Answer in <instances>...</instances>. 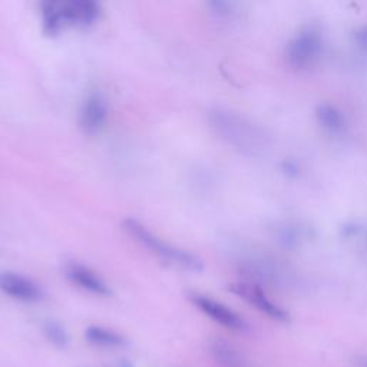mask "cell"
Returning <instances> with one entry per match:
<instances>
[{
	"label": "cell",
	"instance_id": "1",
	"mask_svg": "<svg viewBox=\"0 0 367 367\" xmlns=\"http://www.w3.org/2000/svg\"><path fill=\"white\" fill-rule=\"evenodd\" d=\"M122 228L138 244L160 257L164 263L187 272H201L204 270V263L198 255L161 240L147 225L136 218H125L122 221Z\"/></svg>",
	"mask_w": 367,
	"mask_h": 367
},
{
	"label": "cell",
	"instance_id": "2",
	"mask_svg": "<svg viewBox=\"0 0 367 367\" xmlns=\"http://www.w3.org/2000/svg\"><path fill=\"white\" fill-rule=\"evenodd\" d=\"M210 125L215 133L225 143L236 147L244 152H255L261 141L254 131L241 122V119L222 111H214L210 114Z\"/></svg>",
	"mask_w": 367,
	"mask_h": 367
},
{
	"label": "cell",
	"instance_id": "3",
	"mask_svg": "<svg viewBox=\"0 0 367 367\" xmlns=\"http://www.w3.org/2000/svg\"><path fill=\"white\" fill-rule=\"evenodd\" d=\"M193 304L204 313L208 318L215 321L217 325L231 330V332H247L248 330V323L247 321L233 308L227 307L221 301L211 299L204 294L193 293L190 296Z\"/></svg>",
	"mask_w": 367,
	"mask_h": 367
},
{
	"label": "cell",
	"instance_id": "4",
	"mask_svg": "<svg viewBox=\"0 0 367 367\" xmlns=\"http://www.w3.org/2000/svg\"><path fill=\"white\" fill-rule=\"evenodd\" d=\"M231 290L236 296L247 301L250 306H253L271 320L279 321V323L289 321V313L277 303H274L260 286L254 283H236L231 286Z\"/></svg>",
	"mask_w": 367,
	"mask_h": 367
},
{
	"label": "cell",
	"instance_id": "5",
	"mask_svg": "<svg viewBox=\"0 0 367 367\" xmlns=\"http://www.w3.org/2000/svg\"><path fill=\"white\" fill-rule=\"evenodd\" d=\"M109 116L107 100L98 94L92 92L86 97L80 107L79 112V128L85 135L94 136L102 131Z\"/></svg>",
	"mask_w": 367,
	"mask_h": 367
},
{
	"label": "cell",
	"instance_id": "6",
	"mask_svg": "<svg viewBox=\"0 0 367 367\" xmlns=\"http://www.w3.org/2000/svg\"><path fill=\"white\" fill-rule=\"evenodd\" d=\"M0 291L25 303H36L43 297V290L35 280L13 271L0 272Z\"/></svg>",
	"mask_w": 367,
	"mask_h": 367
},
{
	"label": "cell",
	"instance_id": "7",
	"mask_svg": "<svg viewBox=\"0 0 367 367\" xmlns=\"http://www.w3.org/2000/svg\"><path fill=\"white\" fill-rule=\"evenodd\" d=\"M65 275L66 279L78 286L79 289L100 297H109L112 294L111 287L107 282L98 275L94 270H90L85 264L78 261H69L65 264Z\"/></svg>",
	"mask_w": 367,
	"mask_h": 367
},
{
	"label": "cell",
	"instance_id": "8",
	"mask_svg": "<svg viewBox=\"0 0 367 367\" xmlns=\"http://www.w3.org/2000/svg\"><path fill=\"white\" fill-rule=\"evenodd\" d=\"M100 16L98 0H64L62 18L65 23L92 25Z\"/></svg>",
	"mask_w": 367,
	"mask_h": 367
},
{
	"label": "cell",
	"instance_id": "9",
	"mask_svg": "<svg viewBox=\"0 0 367 367\" xmlns=\"http://www.w3.org/2000/svg\"><path fill=\"white\" fill-rule=\"evenodd\" d=\"M208 351L221 367H246L241 353L221 337H212L208 342Z\"/></svg>",
	"mask_w": 367,
	"mask_h": 367
},
{
	"label": "cell",
	"instance_id": "10",
	"mask_svg": "<svg viewBox=\"0 0 367 367\" xmlns=\"http://www.w3.org/2000/svg\"><path fill=\"white\" fill-rule=\"evenodd\" d=\"M85 339L90 344L107 349H116L126 344V339L122 335L104 326H89L85 330Z\"/></svg>",
	"mask_w": 367,
	"mask_h": 367
},
{
	"label": "cell",
	"instance_id": "11",
	"mask_svg": "<svg viewBox=\"0 0 367 367\" xmlns=\"http://www.w3.org/2000/svg\"><path fill=\"white\" fill-rule=\"evenodd\" d=\"M64 0H42V16H43V32L48 36H55L64 26L62 18Z\"/></svg>",
	"mask_w": 367,
	"mask_h": 367
},
{
	"label": "cell",
	"instance_id": "12",
	"mask_svg": "<svg viewBox=\"0 0 367 367\" xmlns=\"http://www.w3.org/2000/svg\"><path fill=\"white\" fill-rule=\"evenodd\" d=\"M42 333L54 347L59 350H66L69 347V335L62 323L58 320H44L42 325Z\"/></svg>",
	"mask_w": 367,
	"mask_h": 367
},
{
	"label": "cell",
	"instance_id": "13",
	"mask_svg": "<svg viewBox=\"0 0 367 367\" xmlns=\"http://www.w3.org/2000/svg\"><path fill=\"white\" fill-rule=\"evenodd\" d=\"M207 2H208V6L211 8V11H214L215 13L225 15L229 11L228 0H207Z\"/></svg>",
	"mask_w": 367,
	"mask_h": 367
},
{
	"label": "cell",
	"instance_id": "14",
	"mask_svg": "<svg viewBox=\"0 0 367 367\" xmlns=\"http://www.w3.org/2000/svg\"><path fill=\"white\" fill-rule=\"evenodd\" d=\"M356 363H357V367H367V356L359 357Z\"/></svg>",
	"mask_w": 367,
	"mask_h": 367
}]
</instances>
